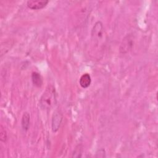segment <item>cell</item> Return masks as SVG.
<instances>
[{
  "label": "cell",
  "instance_id": "6da1fadb",
  "mask_svg": "<svg viewBox=\"0 0 158 158\" xmlns=\"http://www.w3.org/2000/svg\"><path fill=\"white\" fill-rule=\"evenodd\" d=\"M57 103L56 91L54 86L48 85L40 99V107L44 110H51Z\"/></svg>",
  "mask_w": 158,
  "mask_h": 158
},
{
  "label": "cell",
  "instance_id": "5b68a950",
  "mask_svg": "<svg viewBox=\"0 0 158 158\" xmlns=\"http://www.w3.org/2000/svg\"><path fill=\"white\" fill-rule=\"evenodd\" d=\"M91 83V76L89 73H85L83 74L79 79V84L83 88H87Z\"/></svg>",
  "mask_w": 158,
  "mask_h": 158
},
{
  "label": "cell",
  "instance_id": "9c48e42d",
  "mask_svg": "<svg viewBox=\"0 0 158 158\" xmlns=\"http://www.w3.org/2000/svg\"><path fill=\"white\" fill-rule=\"evenodd\" d=\"M7 139V134L4 129V128L2 127V125H1L0 127V139L2 142H6Z\"/></svg>",
  "mask_w": 158,
  "mask_h": 158
},
{
  "label": "cell",
  "instance_id": "ba28073f",
  "mask_svg": "<svg viewBox=\"0 0 158 158\" xmlns=\"http://www.w3.org/2000/svg\"><path fill=\"white\" fill-rule=\"evenodd\" d=\"M30 115L28 112H25L23 113L22 117V120H21V125L22 127V128L25 131H27L29 129L30 127Z\"/></svg>",
  "mask_w": 158,
  "mask_h": 158
},
{
  "label": "cell",
  "instance_id": "3957f363",
  "mask_svg": "<svg viewBox=\"0 0 158 158\" xmlns=\"http://www.w3.org/2000/svg\"><path fill=\"white\" fill-rule=\"evenodd\" d=\"M49 1L46 0H28L27 6L28 8L33 10L41 9L46 6Z\"/></svg>",
  "mask_w": 158,
  "mask_h": 158
},
{
  "label": "cell",
  "instance_id": "8992f818",
  "mask_svg": "<svg viewBox=\"0 0 158 158\" xmlns=\"http://www.w3.org/2000/svg\"><path fill=\"white\" fill-rule=\"evenodd\" d=\"M130 40H131L130 37L128 36H126L123 39V42L121 44V46L120 48V51L121 52L125 53L131 48L132 46V42Z\"/></svg>",
  "mask_w": 158,
  "mask_h": 158
},
{
  "label": "cell",
  "instance_id": "277c9868",
  "mask_svg": "<svg viewBox=\"0 0 158 158\" xmlns=\"http://www.w3.org/2000/svg\"><path fill=\"white\" fill-rule=\"evenodd\" d=\"M62 118V114L59 111L54 113L52 118V130L54 132H56L59 130Z\"/></svg>",
  "mask_w": 158,
  "mask_h": 158
},
{
  "label": "cell",
  "instance_id": "30bf717a",
  "mask_svg": "<svg viewBox=\"0 0 158 158\" xmlns=\"http://www.w3.org/2000/svg\"><path fill=\"white\" fill-rule=\"evenodd\" d=\"M81 148L80 146H78L75 151H73V155H72V157H81Z\"/></svg>",
  "mask_w": 158,
  "mask_h": 158
},
{
  "label": "cell",
  "instance_id": "52a82bcc",
  "mask_svg": "<svg viewBox=\"0 0 158 158\" xmlns=\"http://www.w3.org/2000/svg\"><path fill=\"white\" fill-rule=\"evenodd\" d=\"M31 81L33 85L37 88H40L43 85V78L41 75L36 72H33L31 74Z\"/></svg>",
  "mask_w": 158,
  "mask_h": 158
},
{
  "label": "cell",
  "instance_id": "7a4b0ae2",
  "mask_svg": "<svg viewBox=\"0 0 158 158\" xmlns=\"http://www.w3.org/2000/svg\"><path fill=\"white\" fill-rule=\"evenodd\" d=\"M104 27L101 21L96 22L91 30V38L95 42L101 41L104 37Z\"/></svg>",
  "mask_w": 158,
  "mask_h": 158
}]
</instances>
